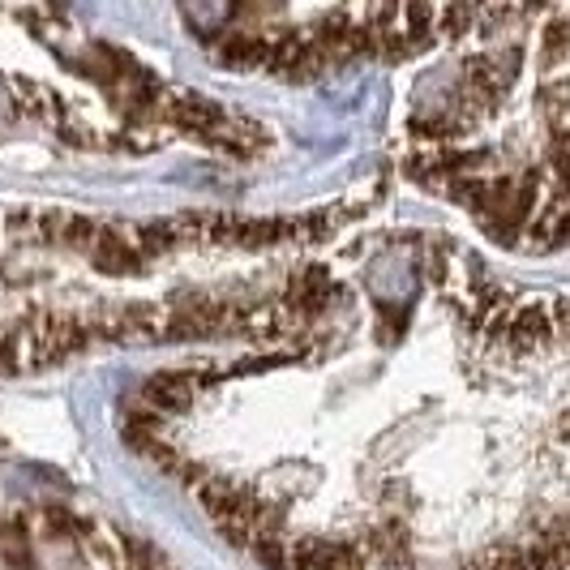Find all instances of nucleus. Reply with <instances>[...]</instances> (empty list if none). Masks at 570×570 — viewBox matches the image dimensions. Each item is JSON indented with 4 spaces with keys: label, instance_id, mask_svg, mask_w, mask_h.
<instances>
[{
    "label": "nucleus",
    "instance_id": "obj_1",
    "mask_svg": "<svg viewBox=\"0 0 570 570\" xmlns=\"http://www.w3.org/2000/svg\"><path fill=\"white\" fill-rule=\"evenodd\" d=\"M553 331V314L544 305H523L519 314L507 322V343H514V352H537Z\"/></svg>",
    "mask_w": 570,
    "mask_h": 570
},
{
    "label": "nucleus",
    "instance_id": "obj_2",
    "mask_svg": "<svg viewBox=\"0 0 570 570\" xmlns=\"http://www.w3.org/2000/svg\"><path fill=\"white\" fill-rule=\"evenodd\" d=\"M553 322H562V331H567V340H570V305H562V309L553 314Z\"/></svg>",
    "mask_w": 570,
    "mask_h": 570
}]
</instances>
